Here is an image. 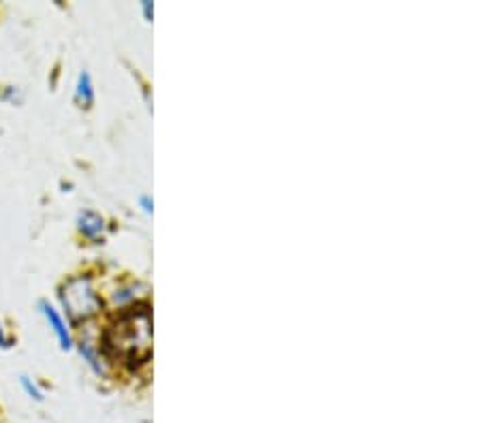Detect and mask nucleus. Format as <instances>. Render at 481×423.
I'll return each instance as SVG.
<instances>
[{
	"instance_id": "obj_8",
	"label": "nucleus",
	"mask_w": 481,
	"mask_h": 423,
	"mask_svg": "<svg viewBox=\"0 0 481 423\" xmlns=\"http://www.w3.org/2000/svg\"><path fill=\"white\" fill-rule=\"evenodd\" d=\"M139 206H142V210L146 214H152L154 210V199L150 195H142L139 197Z\"/></svg>"
},
{
	"instance_id": "obj_10",
	"label": "nucleus",
	"mask_w": 481,
	"mask_h": 423,
	"mask_svg": "<svg viewBox=\"0 0 481 423\" xmlns=\"http://www.w3.org/2000/svg\"><path fill=\"white\" fill-rule=\"evenodd\" d=\"M9 346H11L9 336L4 334V328H3V325H0V349H9Z\"/></svg>"
},
{
	"instance_id": "obj_3",
	"label": "nucleus",
	"mask_w": 481,
	"mask_h": 423,
	"mask_svg": "<svg viewBox=\"0 0 481 423\" xmlns=\"http://www.w3.org/2000/svg\"><path fill=\"white\" fill-rule=\"evenodd\" d=\"M39 308H41L43 317H45V319H47V323H50L52 331H53V334H56L58 342H61V349H62V351H69V349H71V346H73L71 331H69L67 323H64V319L61 317V313H58V310L53 308L50 302H45V299H43V302H39Z\"/></svg>"
},
{
	"instance_id": "obj_2",
	"label": "nucleus",
	"mask_w": 481,
	"mask_h": 423,
	"mask_svg": "<svg viewBox=\"0 0 481 423\" xmlns=\"http://www.w3.org/2000/svg\"><path fill=\"white\" fill-rule=\"evenodd\" d=\"M61 302L73 323L93 319L94 314H99L101 306H103L90 276H75L71 281L64 282L61 289Z\"/></svg>"
},
{
	"instance_id": "obj_7",
	"label": "nucleus",
	"mask_w": 481,
	"mask_h": 423,
	"mask_svg": "<svg viewBox=\"0 0 481 423\" xmlns=\"http://www.w3.org/2000/svg\"><path fill=\"white\" fill-rule=\"evenodd\" d=\"M21 387H24V392L30 395L32 400H37V403H41L43 400V392L39 389V385H37L32 378L29 377H21Z\"/></svg>"
},
{
	"instance_id": "obj_1",
	"label": "nucleus",
	"mask_w": 481,
	"mask_h": 423,
	"mask_svg": "<svg viewBox=\"0 0 481 423\" xmlns=\"http://www.w3.org/2000/svg\"><path fill=\"white\" fill-rule=\"evenodd\" d=\"M105 353L126 366H142L152 351V319L146 304L126 306L103 336Z\"/></svg>"
},
{
	"instance_id": "obj_4",
	"label": "nucleus",
	"mask_w": 481,
	"mask_h": 423,
	"mask_svg": "<svg viewBox=\"0 0 481 423\" xmlns=\"http://www.w3.org/2000/svg\"><path fill=\"white\" fill-rule=\"evenodd\" d=\"M77 229H79V233L84 235V238L94 240L96 242V240L103 235L105 221L101 214H96L93 210H82L77 214Z\"/></svg>"
},
{
	"instance_id": "obj_5",
	"label": "nucleus",
	"mask_w": 481,
	"mask_h": 423,
	"mask_svg": "<svg viewBox=\"0 0 481 423\" xmlns=\"http://www.w3.org/2000/svg\"><path fill=\"white\" fill-rule=\"evenodd\" d=\"M75 101H77L79 107H86V110H88V107L94 103L93 77H90V73H88V71H82V73H79L77 85H75Z\"/></svg>"
},
{
	"instance_id": "obj_9",
	"label": "nucleus",
	"mask_w": 481,
	"mask_h": 423,
	"mask_svg": "<svg viewBox=\"0 0 481 423\" xmlns=\"http://www.w3.org/2000/svg\"><path fill=\"white\" fill-rule=\"evenodd\" d=\"M142 11H143V18H146V21H152L154 4L150 3V0H143V3H142Z\"/></svg>"
},
{
	"instance_id": "obj_6",
	"label": "nucleus",
	"mask_w": 481,
	"mask_h": 423,
	"mask_svg": "<svg viewBox=\"0 0 481 423\" xmlns=\"http://www.w3.org/2000/svg\"><path fill=\"white\" fill-rule=\"evenodd\" d=\"M79 353H82V357L86 362H88V366L93 368L96 374L103 372V368H101V360H99V355H96V351L93 349V345H88V342H82V345H79Z\"/></svg>"
}]
</instances>
